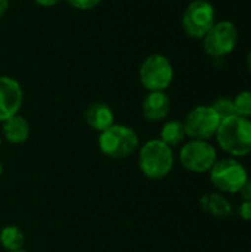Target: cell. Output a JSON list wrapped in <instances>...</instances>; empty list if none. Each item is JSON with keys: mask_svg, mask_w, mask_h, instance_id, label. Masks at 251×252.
<instances>
[{"mask_svg": "<svg viewBox=\"0 0 251 252\" xmlns=\"http://www.w3.org/2000/svg\"><path fill=\"white\" fill-rule=\"evenodd\" d=\"M215 137L220 149L231 157H247L251 154V120L238 115L222 120Z\"/></svg>", "mask_w": 251, "mask_h": 252, "instance_id": "6da1fadb", "label": "cell"}, {"mask_svg": "<svg viewBox=\"0 0 251 252\" xmlns=\"http://www.w3.org/2000/svg\"><path fill=\"white\" fill-rule=\"evenodd\" d=\"M139 170L149 179L158 180L166 177L175 165L173 148L167 146L160 139L148 140L141 149L138 157Z\"/></svg>", "mask_w": 251, "mask_h": 252, "instance_id": "7a4b0ae2", "label": "cell"}, {"mask_svg": "<svg viewBox=\"0 0 251 252\" xmlns=\"http://www.w3.org/2000/svg\"><path fill=\"white\" fill-rule=\"evenodd\" d=\"M101 152L112 159H123L130 157L139 146V137L136 131L127 126L112 124L99 134Z\"/></svg>", "mask_w": 251, "mask_h": 252, "instance_id": "3957f363", "label": "cell"}, {"mask_svg": "<svg viewBox=\"0 0 251 252\" xmlns=\"http://www.w3.org/2000/svg\"><path fill=\"white\" fill-rule=\"evenodd\" d=\"M209 173L213 186L222 193H240L249 180L246 167L235 158L217 159Z\"/></svg>", "mask_w": 251, "mask_h": 252, "instance_id": "277c9868", "label": "cell"}, {"mask_svg": "<svg viewBox=\"0 0 251 252\" xmlns=\"http://www.w3.org/2000/svg\"><path fill=\"white\" fill-rule=\"evenodd\" d=\"M139 78L146 90L164 92L173 80V66L164 55H151L141 65Z\"/></svg>", "mask_w": 251, "mask_h": 252, "instance_id": "5b68a950", "label": "cell"}, {"mask_svg": "<svg viewBox=\"0 0 251 252\" xmlns=\"http://www.w3.org/2000/svg\"><path fill=\"white\" fill-rule=\"evenodd\" d=\"M179 159L185 170L195 174H203L212 170L217 161V152L209 140H191L182 146Z\"/></svg>", "mask_w": 251, "mask_h": 252, "instance_id": "8992f818", "label": "cell"}, {"mask_svg": "<svg viewBox=\"0 0 251 252\" xmlns=\"http://www.w3.org/2000/svg\"><path fill=\"white\" fill-rule=\"evenodd\" d=\"M220 118L212 106H197L185 118L183 126L186 136L192 140H210L216 136Z\"/></svg>", "mask_w": 251, "mask_h": 252, "instance_id": "52a82bcc", "label": "cell"}, {"mask_svg": "<svg viewBox=\"0 0 251 252\" xmlns=\"http://www.w3.org/2000/svg\"><path fill=\"white\" fill-rule=\"evenodd\" d=\"M215 7L206 0H195L183 12L182 25L192 38H203L215 25Z\"/></svg>", "mask_w": 251, "mask_h": 252, "instance_id": "ba28073f", "label": "cell"}, {"mask_svg": "<svg viewBox=\"0 0 251 252\" xmlns=\"http://www.w3.org/2000/svg\"><path fill=\"white\" fill-rule=\"evenodd\" d=\"M204 38V50L212 58H222L231 53L238 41V32L232 22L219 21L209 30Z\"/></svg>", "mask_w": 251, "mask_h": 252, "instance_id": "9c48e42d", "label": "cell"}, {"mask_svg": "<svg viewBox=\"0 0 251 252\" xmlns=\"http://www.w3.org/2000/svg\"><path fill=\"white\" fill-rule=\"evenodd\" d=\"M22 97V89L15 78L7 75L0 77V121H6L18 114Z\"/></svg>", "mask_w": 251, "mask_h": 252, "instance_id": "30bf717a", "label": "cell"}, {"mask_svg": "<svg viewBox=\"0 0 251 252\" xmlns=\"http://www.w3.org/2000/svg\"><path fill=\"white\" fill-rule=\"evenodd\" d=\"M170 111V99L164 92H149L142 103L143 117L148 121H161Z\"/></svg>", "mask_w": 251, "mask_h": 252, "instance_id": "8fae6325", "label": "cell"}, {"mask_svg": "<svg viewBox=\"0 0 251 252\" xmlns=\"http://www.w3.org/2000/svg\"><path fill=\"white\" fill-rule=\"evenodd\" d=\"M84 120L96 131H104L114 124V112L112 109L102 102H95L89 105L84 112Z\"/></svg>", "mask_w": 251, "mask_h": 252, "instance_id": "7c38bea8", "label": "cell"}, {"mask_svg": "<svg viewBox=\"0 0 251 252\" xmlns=\"http://www.w3.org/2000/svg\"><path fill=\"white\" fill-rule=\"evenodd\" d=\"M3 136L9 143H24L30 136V124L21 115H13L3 121Z\"/></svg>", "mask_w": 251, "mask_h": 252, "instance_id": "4fadbf2b", "label": "cell"}, {"mask_svg": "<svg viewBox=\"0 0 251 252\" xmlns=\"http://www.w3.org/2000/svg\"><path fill=\"white\" fill-rule=\"evenodd\" d=\"M200 204H201V208L207 214H210L216 219H225L232 213L231 202L226 199V196H223L222 193H217V192L203 195L200 199Z\"/></svg>", "mask_w": 251, "mask_h": 252, "instance_id": "5bb4252c", "label": "cell"}, {"mask_svg": "<svg viewBox=\"0 0 251 252\" xmlns=\"http://www.w3.org/2000/svg\"><path fill=\"white\" fill-rule=\"evenodd\" d=\"M185 137H186L185 126L182 121H178V120L166 123L160 131V140L164 142L170 148L180 145L185 140Z\"/></svg>", "mask_w": 251, "mask_h": 252, "instance_id": "9a60e30c", "label": "cell"}, {"mask_svg": "<svg viewBox=\"0 0 251 252\" xmlns=\"http://www.w3.org/2000/svg\"><path fill=\"white\" fill-rule=\"evenodd\" d=\"M25 236L16 226H6L0 232V245L9 252L19 251L24 247Z\"/></svg>", "mask_w": 251, "mask_h": 252, "instance_id": "2e32d148", "label": "cell"}, {"mask_svg": "<svg viewBox=\"0 0 251 252\" xmlns=\"http://www.w3.org/2000/svg\"><path fill=\"white\" fill-rule=\"evenodd\" d=\"M234 106H235V115L243 117V118H251V90H244L237 94L234 99Z\"/></svg>", "mask_w": 251, "mask_h": 252, "instance_id": "e0dca14e", "label": "cell"}, {"mask_svg": "<svg viewBox=\"0 0 251 252\" xmlns=\"http://www.w3.org/2000/svg\"><path fill=\"white\" fill-rule=\"evenodd\" d=\"M213 111L217 114V117L222 120H226V118H231L235 115V106H234V99H229V97H219L216 99L212 105Z\"/></svg>", "mask_w": 251, "mask_h": 252, "instance_id": "ac0fdd59", "label": "cell"}, {"mask_svg": "<svg viewBox=\"0 0 251 252\" xmlns=\"http://www.w3.org/2000/svg\"><path fill=\"white\" fill-rule=\"evenodd\" d=\"M72 7L80 9V10H87L95 6H98L102 0H67Z\"/></svg>", "mask_w": 251, "mask_h": 252, "instance_id": "d6986e66", "label": "cell"}, {"mask_svg": "<svg viewBox=\"0 0 251 252\" xmlns=\"http://www.w3.org/2000/svg\"><path fill=\"white\" fill-rule=\"evenodd\" d=\"M238 216L246 221H251V201H243L238 207Z\"/></svg>", "mask_w": 251, "mask_h": 252, "instance_id": "ffe728a7", "label": "cell"}, {"mask_svg": "<svg viewBox=\"0 0 251 252\" xmlns=\"http://www.w3.org/2000/svg\"><path fill=\"white\" fill-rule=\"evenodd\" d=\"M240 195L243 196L244 201H251V179L246 182V185L243 186V189L240 190Z\"/></svg>", "mask_w": 251, "mask_h": 252, "instance_id": "44dd1931", "label": "cell"}, {"mask_svg": "<svg viewBox=\"0 0 251 252\" xmlns=\"http://www.w3.org/2000/svg\"><path fill=\"white\" fill-rule=\"evenodd\" d=\"M61 0H36V3L41 4V6H55L58 4Z\"/></svg>", "mask_w": 251, "mask_h": 252, "instance_id": "7402d4cb", "label": "cell"}, {"mask_svg": "<svg viewBox=\"0 0 251 252\" xmlns=\"http://www.w3.org/2000/svg\"><path fill=\"white\" fill-rule=\"evenodd\" d=\"M7 7H9V0H0V18L4 15Z\"/></svg>", "mask_w": 251, "mask_h": 252, "instance_id": "603a6c76", "label": "cell"}, {"mask_svg": "<svg viewBox=\"0 0 251 252\" xmlns=\"http://www.w3.org/2000/svg\"><path fill=\"white\" fill-rule=\"evenodd\" d=\"M247 65H249V69H250L251 72V50L250 53H249V56H247Z\"/></svg>", "mask_w": 251, "mask_h": 252, "instance_id": "cb8c5ba5", "label": "cell"}, {"mask_svg": "<svg viewBox=\"0 0 251 252\" xmlns=\"http://www.w3.org/2000/svg\"><path fill=\"white\" fill-rule=\"evenodd\" d=\"M1 173H3V167H1V162H0V176H1Z\"/></svg>", "mask_w": 251, "mask_h": 252, "instance_id": "d4e9b609", "label": "cell"}, {"mask_svg": "<svg viewBox=\"0 0 251 252\" xmlns=\"http://www.w3.org/2000/svg\"><path fill=\"white\" fill-rule=\"evenodd\" d=\"M13 252H27L25 250H19V251H13Z\"/></svg>", "mask_w": 251, "mask_h": 252, "instance_id": "484cf974", "label": "cell"}, {"mask_svg": "<svg viewBox=\"0 0 251 252\" xmlns=\"http://www.w3.org/2000/svg\"><path fill=\"white\" fill-rule=\"evenodd\" d=\"M0 146H1V136H0Z\"/></svg>", "mask_w": 251, "mask_h": 252, "instance_id": "4316f807", "label": "cell"}]
</instances>
